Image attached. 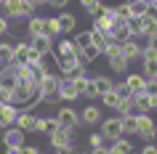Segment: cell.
I'll return each mask as SVG.
<instances>
[{
	"instance_id": "836d02e7",
	"label": "cell",
	"mask_w": 157,
	"mask_h": 154,
	"mask_svg": "<svg viewBox=\"0 0 157 154\" xmlns=\"http://www.w3.org/2000/svg\"><path fill=\"white\" fill-rule=\"evenodd\" d=\"M115 112L117 114H131L133 112V96L131 93H123V98H120V104H117Z\"/></svg>"
},
{
	"instance_id": "ba28073f",
	"label": "cell",
	"mask_w": 157,
	"mask_h": 154,
	"mask_svg": "<svg viewBox=\"0 0 157 154\" xmlns=\"http://www.w3.org/2000/svg\"><path fill=\"white\" fill-rule=\"evenodd\" d=\"M19 130H24V133H37V114H32L29 109H21L16 114V122H13Z\"/></svg>"
},
{
	"instance_id": "7bdbcfd3",
	"label": "cell",
	"mask_w": 157,
	"mask_h": 154,
	"mask_svg": "<svg viewBox=\"0 0 157 154\" xmlns=\"http://www.w3.org/2000/svg\"><path fill=\"white\" fill-rule=\"evenodd\" d=\"M45 6H51V8H56V11H64L69 6V0H48Z\"/></svg>"
},
{
	"instance_id": "8d00e7d4",
	"label": "cell",
	"mask_w": 157,
	"mask_h": 154,
	"mask_svg": "<svg viewBox=\"0 0 157 154\" xmlns=\"http://www.w3.org/2000/svg\"><path fill=\"white\" fill-rule=\"evenodd\" d=\"M75 45H77V51H83V48H88L91 45V29H83L80 35H75Z\"/></svg>"
},
{
	"instance_id": "b9f144b4",
	"label": "cell",
	"mask_w": 157,
	"mask_h": 154,
	"mask_svg": "<svg viewBox=\"0 0 157 154\" xmlns=\"http://www.w3.org/2000/svg\"><path fill=\"white\" fill-rule=\"evenodd\" d=\"M144 51H149V53H157V35L147 37V45H144Z\"/></svg>"
},
{
	"instance_id": "7c38bea8",
	"label": "cell",
	"mask_w": 157,
	"mask_h": 154,
	"mask_svg": "<svg viewBox=\"0 0 157 154\" xmlns=\"http://www.w3.org/2000/svg\"><path fill=\"white\" fill-rule=\"evenodd\" d=\"M24 138H27V133L19 130L16 125H11V128L3 130V144L6 146H24Z\"/></svg>"
},
{
	"instance_id": "5bb4252c",
	"label": "cell",
	"mask_w": 157,
	"mask_h": 154,
	"mask_svg": "<svg viewBox=\"0 0 157 154\" xmlns=\"http://www.w3.org/2000/svg\"><path fill=\"white\" fill-rule=\"evenodd\" d=\"M101 122V109L96 104H88L80 112V125H99Z\"/></svg>"
},
{
	"instance_id": "e575fe53",
	"label": "cell",
	"mask_w": 157,
	"mask_h": 154,
	"mask_svg": "<svg viewBox=\"0 0 157 154\" xmlns=\"http://www.w3.org/2000/svg\"><path fill=\"white\" fill-rule=\"evenodd\" d=\"M125 24H128V32H131L133 40H136V37H144V35H141V19L139 16H131Z\"/></svg>"
},
{
	"instance_id": "6da1fadb",
	"label": "cell",
	"mask_w": 157,
	"mask_h": 154,
	"mask_svg": "<svg viewBox=\"0 0 157 154\" xmlns=\"http://www.w3.org/2000/svg\"><path fill=\"white\" fill-rule=\"evenodd\" d=\"M59 74H53L48 69L45 74H40V80H37V96H40V101H45V104H59V96H56V90H59Z\"/></svg>"
},
{
	"instance_id": "4fadbf2b",
	"label": "cell",
	"mask_w": 157,
	"mask_h": 154,
	"mask_svg": "<svg viewBox=\"0 0 157 154\" xmlns=\"http://www.w3.org/2000/svg\"><path fill=\"white\" fill-rule=\"evenodd\" d=\"M29 45H32L35 51H40L43 56H51V53H53V37H48V35H37V37H29Z\"/></svg>"
},
{
	"instance_id": "83f0119b",
	"label": "cell",
	"mask_w": 157,
	"mask_h": 154,
	"mask_svg": "<svg viewBox=\"0 0 157 154\" xmlns=\"http://www.w3.org/2000/svg\"><path fill=\"white\" fill-rule=\"evenodd\" d=\"M24 64H29V66H32V69H35V66H43V64H45V56H43L40 51H35L32 45H29V53H27Z\"/></svg>"
},
{
	"instance_id": "52a82bcc",
	"label": "cell",
	"mask_w": 157,
	"mask_h": 154,
	"mask_svg": "<svg viewBox=\"0 0 157 154\" xmlns=\"http://www.w3.org/2000/svg\"><path fill=\"white\" fill-rule=\"evenodd\" d=\"M56 120H59V125H61V128L75 130L77 125H80V112H75L72 106H61V109L56 112Z\"/></svg>"
},
{
	"instance_id": "f1b7e54d",
	"label": "cell",
	"mask_w": 157,
	"mask_h": 154,
	"mask_svg": "<svg viewBox=\"0 0 157 154\" xmlns=\"http://www.w3.org/2000/svg\"><path fill=\"white\" fill-rule=\"evenodd\" d=\"M141 35H144V37H152V35H157V19L141 16Z\"/></svg>"
},
{
	"instance_id": "5b68a950",
	"label": "cell",
	"mask_w": 157,
	"mask_h": 154,
	"mask_svg": "<svg viewBox=\"0 0 157 154\" xmlns=\"http://www.w3.org/2000/svg\"><path fill=\"white\" fill-rule=\"evenodd\" d=\"M136 136H141L144 141H155L157 138V122L152 114H139V130Z\"/></svg>"
},
{
	"instance_id": "603a6c76",
	"label": "cell",
	"mask_w": 157,
	"mask_h": 154,
	"mask_svg": "<svg viewBox=\"0 0 157 154\" xmlns=\"http://www.w3.org/2000/svg\"><path fill=\"white\" fill-rule=\"evenodd\" d=\"M133 112H136V114H149V112H152V104H149V96H147V93L133 96Z\"/></svg>"
},
{
	"instance_id": "816d5d0a",
	"label": "cell",
	"mask_w": 157,
	"mask_h": 154,
	"mask_svg": "<svg viewBox=\"0 0 157 154\" xmlns=\"http://www.w3.org/2000/svg\"><path fill=\"white\" fill-rule=\"evenodd\" d=\"M91 154H109L107 146H99V149H91Z\"/></svg>"
},
{
	"instance_id": "ac0fdd59",
	"label": "cell",
	"mask_w": 157,
	"mask_h": 154,
	"mask_svg": "<svg viewBox=\"0 0 157 154\" xmlns=\"http://www.w3.org/2000/svg\"><path fill=\"white\" fill-rule=\"evenodd\" d=\"M69 56H77V45L72 40H59V45L53 48V58H69Z\"/></svg>"
},
{
	"instance_id": "6f0895ef",
	"label": "cell",
	"mask_w": 157,
	"mask_h": 154,
	"mask_svg": "<svg viewBox=\"0 0 157 154\" xmlns=\"http://www.w3.org/2000/svg\"><path fill=\"white\" fill-rule=\"evenodd\" d=\"M75 154H77V152H75Z\"/></svg>"
},
{
	"instance_id": "f5cc1de1",
	"label": "cell",
	"mask_w": 157,
	"mask_h": 154,
	"mask_svg": "<svg viewBox=\"0 0 157 154\" xmlns=\"http://www.w3.org/2000/svg\"><path fill=\"white\" fill-rule=\"evenodd\" d=\"M29 3H32L35 8H37V6H45V3H48V0H29Z\"/></svg>"
},
{
	"instance_id": "44dd1931",
	"label": "cell",
	"mask_w": 157,
	"mask_h": 154,
	"mask_svg": "<svg viewBox=\"0 0 157 154\" xmlns=\"http://www.w3.org/2000/svg\"><path fill=\"white\" fill-rule=\"evenodd\" d=\"M27 35H29V37L45 35V19L43 16H29L27 19Z\"/></svg>"
},
{
	"instance_id": "1f68e13d",
	"label": "cell",
	"mask_w": 157,
	"mask_h": 154,
	"mask_svg": "<svg viewBox=\"0 0 157 154\" xmlns=\"http://www.w3.org/2000/svg\"><path fill=\"white\" fill-rule=\"evenodd\" d=\"M109 43V35L107 32H96V29H91V45L96 51H104V45Z\"/></svg>"
},
{
	"instance_id": "c3c4849f",
	"label": "cell",
	"mask_w": 157,
	"mask_h": 154,
	"mask_svg": "<svg viewBox=\"0 0 157 154\" xmlns=\"http://www.w3.org/2000/svg\"><path fill=\"white\" fill-rule=\"evenodd\" d=\"M139 154H157V144H147L144 149H141Z\"/></svg>"
},
{
	"instance_id": "3957f363",
	"label": "cell",
	"mask_w": 157,
	"mask_h": 154,
	"mask_svg": "<svg viewBox=\"0 0 157 154\" xmlns=\"http://www.w3.org/2000/svg\"><path fill=\"white\" fill-rule=\"evenodd\" d=\"M101 136L104 141H117V138H123V120H120V114L117 117H101Z\"/></svg>"
},
{
	"instance_id": "484cf974",
	"label": "cell",
	"mask_w": 157,
	"mask_h": 154,
	"mask_svg": "<svg viewBox=\"0 0 157 154\" xmlns=\"http://www.w3.org/2000/svg\"><path fill=\"white\" fill-rule=\"evenodd\" d=\"M128 66H131V61L125 56H115V58H109V69L115 74H128Z\"/></svg>"
},
{
	"instance_id": "d4e9b609",
	"label": "cell",
	"mask_w": 157,
	"mask_h": 154,
	"mask_svg": "<svg viewBox=\"0 0 157 154\" xmlns=\"http://www.w3.org/2000/svg\"><path fill=\"white\" fill-rule=\"evenodd\" d=\"M101 98V104L107 106V109H117V104H120V98H123V93L117 88H112V90H107L104 96H99Z\"/></svg>"
},
{
	"instance_id": "f6af8a7d",
	"label": "cell",
	"mask_w": 157,
	"mask_h": 154,
	"mask_svg": "<svg viewBox=\"0 0 157 154\" xmlns=\"http://www.w3.org/2000/svg\"><path fill=\"white\" fill-rule=\"evenodd\" d=\"M21 154H40V149H37V146H29V144H24V146H21Z\"/></svg>"
},
{
	"instance_id": "681fc988",
	"label": "cell",
	"mask_w": 157,
	"mask_h": 154,
	"mask_svg": "<svg viewBox=\"0 0 157 154\" xmlns=\"http://www.w3.org/2000/svg\"><path fill=\"white\" fill-rule=\"evenodd\" d=\"M56 154H75V144L72 146H64V149H53Z\"/></svg>"
},
{
	"instance_id": "2e32d148",
	"label": "cell",
	"mask_w": 157,
	"mask_h": 154,
	"mask_svg": "<svg viewBox=\"0 0 157 154\" xmlns=\"http://www.w3.org/2000/svg\"><path fill=\"white\" fill-rule=\"evenodd\" d=\"M56 21H59V29H61V35H72L75 29H77V16L75 13H59L56 16Z\"/></svg>"
},
{
	"instance_id": "e0dca14e",
	"label": "cell",
	"mask_w": 157,
	"mask_h": 154,
	"mask_svg": "<svg viewBox=\"0 0 157 154\" xmlns=\"http://www.w3.org/2000/svg\"><path fill=\"white\" fill-rule=\"evenodd\" d=\"M109 154H136V146H133V141H128V138H117V141H112V144L107 146Z\"/></svg>"
},
{
	"instance_id": "8fae6325",
	"label": "cell",
	"mask_w": 157,
	"mask_h": 154,
	"mask_svg": "<svg viewBox=\"0 0 157 154\" xmlns=\"http://www.w3.org/2000/svg\"><path fill=\"white\" fill-rule=\"evenodd\" d=\"M56 66H59V72H61V77H72L85 64L80 61V56H69V58H56Z\"/></svg>"
},
{
	"instance_id": "d590c367",
	"label": "cell",
	"mask_w": 157,
	"mask_h": 154,
	"mask_svg": "<svg viewBox=\"0 0 157 154\" xmlns=\"http://www.w3.org/2000/svg\"><path fill=\"white\" fill-rule=\"evenodd\" d=\"M128 8H131V16H144L147 11V0H128Z\"/></svg>"
},
{
	"instance_id": "60d3db41",
	"label": "cell",
	"mask_w": 157,
	"mask_h": 154,
	"mask_svg": "<svg viewBox=\"0 0 157 154\" xmlns=\"http://www.w3.org/2000/svg\"><path fill=\"white\" fill-rule=\"evenodd\" d=\"M88 144H91V149H99V146H104V136L101 133H91L88 136Z\"/></svg>"
},
{
	"instance_id": "d6986e66",
	"label": "cell",
	"mask_w": 157,
	"mask_h": 154,
	"mask_svg": "<svg viewBox=\"0 0 157 154\" xmlns=\"http://www.w3.org/2000/svg\"><path fill=\"white\" fill-rule=\"evenodd\" d=\"M120 48H123V56L128 58L131 64H133V61H141V45H139V40H125Z\"/></svg>"
},
{
	"instance_id": "7a4b0ae2",
	"label": "cell",
	"mask_w": 157,
	"mask_h": 154,
	"mask_svg": "<svg viewBox=\"0 0 157 154\" xmlns=\"http://www.w3.org/2000/svg\"><path fill=\"white\" fill-rule=\"evenodd\" d=\"M0 13L6 19H29V16H35V6L29 0H3Z\"/></svg>"
},
{
	"instance_id": "7dc6e473",
	"label": "cell",
	"mask_w": 157,
	"mask_h": 154,
	"mask_svg": "<svg viewBox=\"0 0 157 154\" xmlns=\"http://www.w3.org/2000/svg\"><path fill=\"white\" fill-rule=\"evenodd\" d=\"M0 35H8V19L0 13Z\"/></svg>"
},
{
	"instance_id": "bcb514c9",
	"label": "cell",
	"mask_w": 157,
	"mask_h": 154,
	"mask_svg": "<svg viewBox=\"0 0 157 154\" xmlns=\"http://www.w3.org/2000/svg\"><path fill=\"white\" fill-rule=\"evenodd\" d=\"M147 93L149 96H157V82L155 80H147Z\"/></svg>"
},
{
	"instance_id": "4316f807",
	"label": "cell",
	"mask_w": 157,
	"mask_h": 154,
	"mask_svg": "<svg viewBox=\"0 0 157 154\" xmlns=\"http://www.w3.org/2000/svg\"><path fill=\"white\" fill-rule=\"evenodd\" d=\"M77 56H80V61H83L85 66L91 64V61H96V58L101 56V51H96L93 45H88V48H83V51H77Z\"/></svg>"
},
{
	"instance_id": "11a10c76",
	"label": "cell",
	"mask_w": 157,
	"mask_h": 154,
	"mask_svg": "<svg viewBox=\"0 0 157 154\" xmlns=\"http://www.w3.org/2000/svg\"><path fill=\"white\" fill-rule=\"evenodd\" d=\"M155 82H157V77H155Z\"/></svg>"
},
{
	"instance_id": "f907efd6",
	"label": "cell",
	"mask_w": 157,
	"mask_h": 154,
	"mask_svg": "<svg viewBox=\"0 0 157 154\" xmlns=\"http://www.w3.org/2000/svg\"><path fill=\"white\" fill-rule=\"evenodd\" d=\"M6 154H21V146H6Z\"/></svg>"
},
{
	"instance_id": "d6a6232c",
	"label": "cell",
	"mask_w": 157,
	"mask_h": 154,
	"mask_svg": "<svg viewBox=\"0 0 157 154\" xmlns=\"http://www.w3.org/2000/svg\"><path fill=\"white\" fill-rule=\"evenodd\" d=\"M27 53H29V43H16L13 45V64H24Z\"/></svg>"
},
{
	"instance_id": "30bf717a",
	"label": "cell",
	"mask_w": 157,
	"mask_h": 154,
	"mask_svg": "<svg viewBox=\"0 0 157 154\" xmlns=\"http://www.w3.org/2000/svg\"><path fill=\"white\" fill-rule=\"evenodd\" d=\"M56 96H59V101H77L80 93H77V88H75V82L69 80V77H61V80H59Z\"/></svg>"
},
{
	"instance_id": "7402d4cb",
	"label": "cell",
	"mask_w": 157,
	"mask_h": 154,
	"mask_svg": "<svg viewBox=\"0 0 157 154\" xmlns=\"http://www.w3.org/2000/svg\"><path fill=\"white\" fill-rule=\"evenodd\" d=\"M91 80H93V88H96V93H99V96H104L107 90L115 88L112 77H107V74H91Z\"/></svg>"
},
{
	"instance_id": "74e56055",
	"label": "cell",
	"mask_w": 157,
	"mask_h": 154,
	"mask_svg": "<svg viewBox=\"0 0 157 154\" xmlns=\"http://www.w3.org/2000/svg\"><path fill=\"white\" fill-rule=\"evenodd\" d=\"M101 53H104V56H107V61H109V58H115V56H123V48H120V43H112V40H109L107 45H104V51H101Z\"/></svg>"
},
{
	"instance_id": "f546056e",
	"label": "cell",
	"mask_w": 157,
	"mask_h": 154,
	"mask_svg": "<svg viewBox=\"0 0 157 154\" xmlns=\"http://www.w3.org/2000/svg\"><path fill=\"white\" fill-rule=\"evenodd\" d=\"M13 64V45L11 43H0V66Z\"/></svg>"
},
{
	"instance_id": "9f6ffc18",
	"label": "cell",
	"mask_w": 157,
	"mask_h": 154,
	"mask_svg": "<svg viewBox=\"0 0 157 154\" xmlns=\"http://www.w3.org/2000/svg\"><path fill=\"white\" fill-rule=\"evenodd\" d=\"M0 3H3V0H0Z\"/></svg>"
},
{
	"instance_id": "ffe728a7",
	"label": "cell",
	"mask_w": 157,
	"mask_h": 154,
	"mask_svg": "<svg viewBox=\"0 0 157 154\" xmlns=\"http://www.w3.org/2000/svg\"><path fill=\"white\" fill-rule=\"evenodd\" d=\"M120 120H123V136H136V130H139V114L136 112L120 114Z\"/></svg>"
},
{
	"instance_id": "9c48e42d",
	"label": "cell",
	"mask_w": 157,
	"mask_h": 154,
	"mask_svg": "<svg viewBox=\"0 0 157 154\" xmlns=\"http://www.w3.org/2000/svg\"><path fill=\"white\" fill-rule=\"evenodd\" d=\"M141 74L147 80H155L157 77V53H149L144 48H141Z\"/></svg>"
},
{
	"instance_id": "277c9868",
	"label": "cell",
	"mask_w": 157,
	"mask_h": 154,
	"mask_svg": "<svg viewBox=\"0 0 157 154\" xmlns=\"http://www.w3.org/2000/svg\"><path fill=\"white\" fill-rule=\"evenodd\" d=\"M123 88L125 93H131V96H139V93H147V77L141 72H128L123 80Z\"/></svg>"
},
{
	"instance_id": "ee69618b",
	"label": "cell",
	"mask_w": 157,
	"mask_h": 154,
	"mask_svg": "<svg viewBox=\"0 0 157 154\" xmlns=\"http://www.w3.org/2000/svg\"><path fill=\"white\" fill-rule=\"evenodd\" d=\"M0 104H11V90L8 88H0Z\"/></svg>"
},
{
	"instance_id": "9a60e30c",
	"label": "cell",
	"mask_w": 157,
	"mask_h": 154,
	"mask_svg": "<svg viewBox=\"0 0 157 154\" xmlns=\"http://www.w3.org/2000/svg\"><path fill=\"white\" fill-rule=\"evenodd\" d=\"M16 114H19L16 106H11V104H0V130L11 128V125L16 122Z\"/></svg>"
},
{
	"instance_id": "f35d334b",
	"label": "cell",
	"mask_w": 157,
	"mask_h": 154,
	"mask_svg": "<svg viewBox=\"0 0 157 154\" xmlns=\"http://www.w3.org/2000/svg\"><path fill=\"white\" fill-rule=\"evenodd\" d=\"M45 35H48V37H59V35H61L56 16H53V19H45Z\"/></svg>"
},
{
	"instance_id": "4dcf8cb0",
	"label": "cell",
	"mask_w": 157,
	"mask_h": 154,
	"mask_svg": "<svg viewBox=\"0 0 157 154\" xmlns=\"http://www.w3.org/2000/svg\"><path fill=\"white\" fill-rule=\"evenodd\" d=\"M101 0H80V8L88 13V16H99V11H101Z\"/></svg>"
},
{
	"instance_id": "8992f818",
	"label": "cell",
	"mask_w": 157,
	"mask_h": 154,
	"mask_svg": "<svg viewBox=\"0 0 157 154\" xmlns=\"http://www.w3.org/2000/svg\"><path fill=\"white\" fill-rule=\"evenodd\" d=\"M48 138H51V146H53V149H64V146H72L75 144V130L61 128V125H59Z\"/></svg>"
},
{
	"instance_id": "cb8c5ba5",
	"label": "cell",
	"mask_w": 157,
	"mask_h": 154,
	"mask_svg": "<svg viewBox=\"0 0 157 154\" xmlns=\"http://www.w3.org/2000/svg\"><path fill=\"white\" fill-rule=\"evenodd\" d=\"M56 128H59V120H56V117H37V133L51 136Z\"/></svg>"
},
{
	"instance_id": "db71d44e",
	"label": "cell",
	"mask_w": 157,
	"mask_h": 154,
	"mask_svg": "<svg viewBox=\"0 0 157 154\" xmlns=\"http://www.w3.org/2000/svg\"><path fill=\"white\" fill-rule=\"evenodd\" d=\"M147 3H157V0H147Z\"/></svg>"
},
{
	"instance_id": "ab89813d",
	"label": "cell",
	"mask_w": 157,
	"mask_h": 154,
	"mask_svg": "<svg viewBox=\"0 0 157 154\" xmlns=\"http://www.w3.org/2000/svg\"><path fill=\"white\" fill-rule=\"evenodd\" d=\"M115 16H120L123 21H128V19H131V8H128V3H120V6H115Z\"/></svg>"
}]
</instances>
